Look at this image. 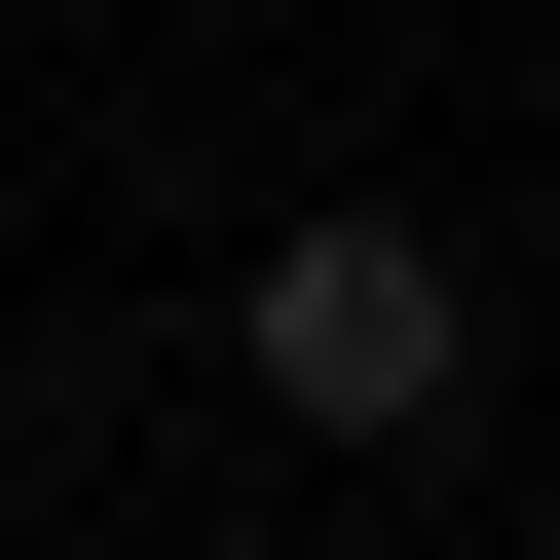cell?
Returning <instances> with one entry per match:
<instances>
[{
    "label": "cell",
    "mask_w": 560,
    "mask_h": 560,
    "mask_svg": "<svg viewBox=\"0 0 560 560\" xmlns=\"http://www.w3.org/2000/svg\"><path fill=\"white\" fill-rule=\"evenodd\" d=\"M224 337H261V411H300V448H411V411L486 374L448 224H374V187H337V224H261V300H224Z\"/></svg>",
    "instance_id": "6da1fadb"
}]
</instances>
